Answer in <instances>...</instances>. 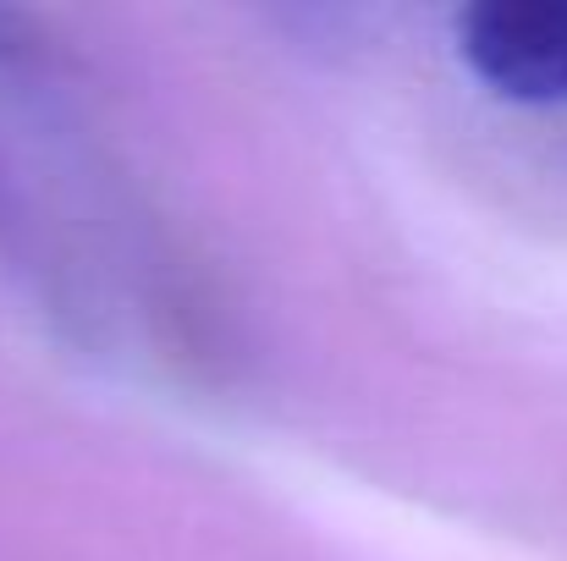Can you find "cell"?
<instances>
[{"label": "cell", "instance_id": "6da1fadb", "mask_svg": "<svg viewBox=\"0 0 567 561\" xmlns=\"http://www.w3.org/2000/svg\"><path fill=\"white\" fill-rule=\"evenodd\" d=\"M463 66L513 105L567 100V0H485L457 11Z\"/></svg>", "mask_w": 567, "mask_h": 561}]
</instances>
